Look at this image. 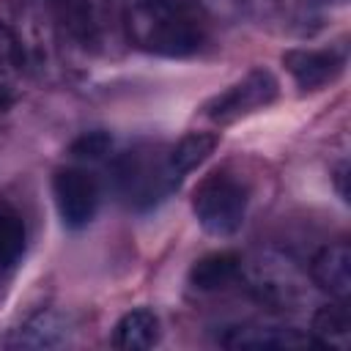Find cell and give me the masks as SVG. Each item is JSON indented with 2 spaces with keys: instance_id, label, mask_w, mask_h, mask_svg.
Listing matches in <instances>:
<instances>
[{
  "instance_id": "obj_1",
  "label": "cell",
  "mask_w": 351,
  "mask_h": 351,
  "mask_svg": "<svg viewBox=\"0 0 351 351\" xmlns=\"http://www.w3.org/2000/svg\"><path fill=\"white\" fill-rule=\"evenodd\" d=\"M123 38L148 55L189 58L203 47L206 30L192 5L129 0L123 3Z\"/></svg>"
},
{
  "instance_id": "obj_2",
  "label": "cell",
  "mask_w": 351,
  "mask_h": 351,
  "mask_svg": "<svg viewBox=\"0 0 351 351\" xmlns=\"http://www.w3.org/2000/svg\"><path fill=\"white\" fill-rule=\"evenodd\" d=\"M239 280L250 291V296L269 307L271 313H299L310 299V274L302 263L274 247L255 250L241 258Z\"/></svg>"
},
{
  "instance_id": "obj_3",
  "label": "cell",
  "mask_w": 351,
  "mask_h": 351,
  "mask_svg": "<svg viewBox=\"0 0 351 351\" xmlns=\"http://www.w3.org/2000/svg\"><path fill=\"white\" fill-rule=\"evenodd\" d=\"M27 74L55 82L66 71V33L49 3L22 0L11 25Z\"/></svg>"
},
{
  "instance_id": "obj_4",
  "label": "cell",
  "mask_w": 351,
  "mask_h": 351,
  "mask_svg": "<svg viewBox=\"0 0 351 351\" xmlns=\"http://www.w3.org/2000/svg\"><path fill=\"white\" fill-rule=\"evenodd\" d=\"M170 148L140 143L112 162L115 192L129 208H151L165 200L181 181L170 167Z\"/></svg>"
},
{
  "instance_id": "obj_5",
  "label": "cell",
  "mask_w": 351,
  "mask_h": 351,
  "mask_svg": "<svg viewBox=\"0 0 351 351\" xmlns=\"http://www.w3.org/2000/svg\"><path fill=\"white\" fill-rule=\"evenodd\" d=\"M250 208V186L241 176L219 167L200 178L192 192V211L200 228L211 236L228 239L241 230Z\"/></svg>"
},
{
  "instance_id": "obj_6",
  "label": "cell",
  "mask_w": 351,
  "mask_h": 351,
  "mask_svg": "<svg viewBox=\"0 0 351 351\" xmlns=\"http://www.w3.org/2000/svg\"><path fill=\"white\" fill-rule=\"evenodd\" d=\"M280 93V82L269 69H252L233 85H228L222 93L206 101L203 115L219 126L233 123L244 115H252L263 107H269Z\"/></svg>"
},
{
  "instance_id": "obj_7",
  "label": "cell",
  "mask_w": 351,
  "mask_h": 351,
  "mask_svg": "<svg viewBox=\"0 0 351 351\" xmlns=\"http://www.w3.org/2000/svg\"><path fill=\"white\" fill-rule=\"evenodd\" d=\"M52 197L66 228L80 230L93 222L101 200V189L93 173L85 167H58L52 176Z\"/></svg>"
},
{
  "instance_id": "obj_8",
  "label": "cell",
  "mask_w": 351,
  "mask_h": 351,
  "mask_svg": "<svg viewBox=\"0 0 351 351\" xmlns=\"http://www.w3.org/2000/svg\"><path fill=\"white\" fill-rule=\"evenodd\" d=\"M313 285L324 293H329L337 302H348L351 296V247L346 239L329 241L321 247L307 269Z\"/></svg>"
},
{
  "instance_id": "obj_9",
  "label": "cell",
  "mask_w": 351,
  "mask_h": 351,
  "mask_svg": "<svg viewBox=\"0 0 351 351\" xmlns=\"http://www.w3.org/2000/svg\"><path fill=\"white\" fill-rule=\"evenodd\" d=\"M343 55L337 49H288L282 66L302 90H318L337 80L343 71Z\"/></svg>"
},
{
  "instance_id": "obj_10",
  "label": "cell",
  "mask_w": 351,
  "mask_h": 351,
  "mask_svg": "<svg viewBox=\"0 0 351 351\" xmlns=\"http://www.w3.org/2000/svg\"><path fill=\"white\" fill-rule=\"evenodd\" d=\"M225 348H304L310 346V335L296 326L282 324H236L228 326L219 337Z\"/></svg>"
},
{
  "instance_id": "obj_11",
  "label": "cell",
  "mask_w": 351,
  "mask_h": 351,
  "mask_svg": "<svg viewBox=\"0 0 351 351\" xmlns=\"http://www.w3.org/2000/svg\"><path fill=\"white\" fill-rule=\"evenodd\" d=\"M69 337H71L69 315L58 310H41L14 332L8 346L11 348H58V346H66Z\"/></svg>"
},
{
  "instance_id": "obj_12",
  "label": "cell",
  "mask_w": 351,
  "mask_h": 351,
  "mask_svg": "<svg viewBox=\"0 0 351 351\" xmlns=\"http://www.w3.org/2000/svg\"><path fill=\"white\" fill-rule=\"evenodd\" d=\"M159 318L154 310H145V307H137V310H129L118 324H115V332H112V346L115 348H123V351H140V348H151L159 343Z\"/></svg>"
},
{
  "instance_id": "obj_13",
  "label": "cell",
  "mask_w": 351,
  "mask_h": 351,
  "mask_svg": "<svg viewBox=\"0 0 351 351\" xmlns=\"http://www.w3.org/2000/svg\"><path fill=\"white\" fill-rule=\"evenodd\" d=\"M241 258L236 252H208L189 269V285L195 291H219L239 280Z\"/></svg>"
},
{
  "instance_id": "obj_14",
  "label": "cell",
  "mask_w": 351,
  "mask_h": 351,
  "mask_svg": "<svg viewBox=\"0 0 351 351\" xmlns=\"http://www.w3.org/2000/svg\"><path fill=\"white\" fill-rule=\"evenodd\" d=\"M310 340L326 348L346 351L351 343V315L346 310V302H332L324 304L313 313V326H310Z\"/></svg>"
},
{
  "instance_id": "obj_15",
  "label": "cell",
  "mask_w": 351,
  "mask_h": 351,
  "mask_svg": "<svg viewBox=\"0 0 351 351\" xmlns=\"http://www.w3.org/2000/svg\"><path fill=\"white\" fill-rule=\"evenodd\" d=\"M27 228L14 203L0 197V271L8 274L25 255Z\"/></svg>"
},
{
  "instance_id": "obj_16",
  "label": "cell",
  "mask_w": 351,
  "mask_h": 351,
  "mask_svg": "<svg viewBox=\"0 0 351 351\" xmlns=\"http://www.w3.org/2000/svg\"><path fill=\"white\" fill-rule=\"evenodd\" d=\"M217 143H219V137H217L214 132H189V134H184V137L167 151V154H170V167H173V173L178 176V181H181L184 176H189L197 165H203V162L214 154Z\"/></svg>"
},
{
  "instance_id": "obj_17",
  "label": "cell",
  "mask_w": 351,
  "mask_h": 351,
  "mask_svg": "<svg viewBox=\"0 0 351 351\" xmlns=\"http://www.w3.org/2000/svg\"><path fill=\"white\" fill-rule=\"evenodd\" d=\"M25 74H27V69H25L16 36H14L11 25L0 19V104L11 101L16 96Z\"/></svg>"
},
{
  "instance_id": "obj_18",
  "label": "cell",
  "mask_w": 351,
  "mask_h": 351,
  "mask_svg": "<svg viewBox=\"0 0 351 351\" xmlns=\"http://www.w3.org/2000/svg\"><path fill=\"white\" fill-rule=\"evenodd\" d=\"M110 148H112V137H110L107 132L96 129V132L80 134V137L71 143L69 151H71L74 159H101L104 154H110Z\"/></svg>"
},
{
  "instance_id": "obj_19",
  "label": "cell",
  "mask_w": 351,
  "mask_h": 351,
  "mask_svg": "<svg viewBox=\"0 0 351 351\" xmlns=\"http://www.w3.org/2000/svg\"><path fill=\"white\" fill-rule=\"evenodd\" d=\"M192 3L200 5L214 19H236L250 8L252 0H192Z\"/></svg>"
},
{
  "instance_id": "obj_20",
  "label": "cell",
  "mask_w": 351,
  "mask_h": 351,
  "mask_svg": "<svg viewBox=\"0 0 351 351\" xmlns=\"http://www.w3.org/2000/svg\"><path fill=\"white\" fill-rule=\"evenodd\" d=\"M159 3H176V5H195L192 0H159Z\"/></svg>"
},
{
  "instance_id": "obj_21",
  "label": "cell",
  "mask_w": 351,
  "mask_h": 351,
  "mask_svg": "<svg viewBox=\"0 0 351 351\" xmlns=\"http://www.w3.org/2000/svg\"><path fill=\"white\" fill-rule=\"evenodd\" d=\"M5 277H8V274H3V271H0V282H3V280H5Z\"/></svg>"
}]
</instances>
